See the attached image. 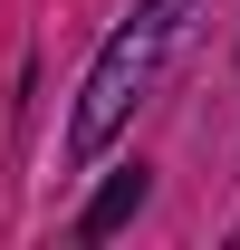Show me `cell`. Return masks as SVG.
Returning a JSON list of instances; mask_svg holds the SVG:
<instances>
[{"label": "cell", "mask_w": 240, "mask_h": 250, "mask_svg": "<svg viewBox=\"0 0 240 250\" xmlns=\"http://www.w3.org/2000/svg\"><path fill=\"white\" fill-rule=\"evenodd\" d=\"M144 202H154V173H144V164H116V173L96 183V202L77 212V241H116V231L144 212Z\"/></svg>", "instance_id": "7a4b0ae2"}, {"label": "cell", "mask_w": 240, "mask_h": 250, "mask_svg": "<svg viewBox=\"0 0 240 250\" xmlns=\"http://www.w3.org/2000/svg\"><path fill=\"white\" fill-rule=\"evenodd\" d=\"M192 20H202V0H135L116 29H106V48H96L87 77H77V106H67V164H96L125 125L154 106V87L173 77Z\"/></svg>", "instance_id": "6da1fadb"}]
</instances>
